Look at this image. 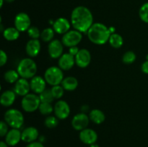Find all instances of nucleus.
I'll use <instances>...</instances> for the list:
<instances>
[{
	"instance_id": "obj_1",
	"label": "nucleus",
	"mask_w": 148,
	"mask_h": 147,
	"mask_svg": "<svg viewBox=\"0 0 148 147\" xmlns=\"http://www.w3.org/2000/svg\"><path fill=\"white\" fill-rule=\"evenodd\" d=\"M71 24L75 30L82 33H87L93 24L92 12L84 6L75 7L71 14Z\"/></svg>"
},
{
	"instance_id": "obj_2",
	"label": "nucleus",
	"mask_w": 148,
	"mask_h": 147,
	"mask_svg": "<svg viewBox=\"0 0 148 147\" xmlns=\"http://www.w3.org/2000/svg\"><path fill=\"white\" fill-rule=\"evenodd\" d=\"M88 39L92 43L96 45H103L108 42L111 33L109 27L101 22L93 23L90 28L88 30Z\"/></svg>"
},
{
	"instance_id": "obj_3",
	"label": "nucleus",
	"mask_w": 148,
	"mask_h": 147,
	"mask_svg": "<svg viewBox=\"0 0 148 147\" xmlns=\"http://www.w3.org/2000/svg\"><path fill=\"white\" fill-rule=\"evenodd\" d=\"M37 69L36 62L31 58H25L19 62L17 71L20 77L29 79L36 76Z\"/></svg>"
},
{
	"instance_id": "obj_4",
	"label": "nucleus",
	"mask_w": 148,
	"mask_h": 147,
	"mask_svg": "<svg viewBox=\"0 0 148 147\" xmlns=\"http://www.w3.org/2000/svg\"><path fill=\"white\" fill-rule=\"evenodd\" d=\"M4 120L12 128L20 129L24 124V116L20 110L9 109L4 115Z\"/></svg>"
},
{
	"instance_id": "obj_5",
	"label": "nucleus",
	"mask_w": 148,
	"mask_h": 147,
	"mask_svg": "<svg viewBox=\"0 0 148 147\" xmlns=\"http://www.w3.org/2000/svg\"><path fill=\"white\" fill-rule=\"evenodd\" d=\"M44 79L46 83L52 86L61 84L64 79L63 70L58 66H51L45 71Z\"/></svg>"
},
{
	"instance_id": "obj_6",
	"label": "nucleus",
	"mask_w": 148,
	"mask_h": 147,
	"mask_svg": "<svg viewBox=\"0 0 148 147\" xmlns=\"http://www.w3.org/2000/svg\"><path fill=\"white\" fill-rule=\"evenodd\" d=\"M40 102L39 96L35 93H29L22 99L21 107L25 112H33L38 110Z\"/></svg>"
},
{
	"instance_id": "obj_7",
	"label": "nucleus",
	"mask_w": 148,
	"mask_h": 147,
	"mask_svg": "<svg viewBox=\"0 0 148 147\" xmlns=\"http://www.w3.org/2000/svg\"><path fill=\"white\" fill-rule=\"evenodd\" d=\"M82 39V33L76 30H69L63 35L62 42L64 46L68 48L77 46Z\"/></svg>"
},
{
	"instance_id": "obj_8",
	"label": "nucleus",
	"mask_w": 148,
	"mask_h": 147,
	"mask_svg": "<svg viewBox=\"0 0 148 147\" xmlns=\"http://www.w3.org/2000/svg\"><path fill=\"white\" fill-rule=\"evenodd\" d=\"M14 24V27L20 32L27 31L30 27L31 20L28 14L25 12H20L15 16Z\"/></svg>"
},
{
	"instance_id": "obj_9",
	"label": "nucleus",
	"mask_w": 148,
	"mask_h": 147,
	"mask_svg": "<svg viewBox=\"0 0 148 147\" xmlns=\"http://www.w3.org/2000/svg\"><path fill=\"white\" fill-rule=\"evenodd\" d=\"M89 115L84 112H79L75 115L72 120V126L76 131H81L88 128L90 122Z\"/></svg>"
},
{
	"instance_id": "obj_10",
	"label": "nucleus",
	"mask_w": 148,
	"mask_h": 147,
	"mask_svg": "<svg viewBox=\"0 0 148 147\" xmlns=\"http://www.w3.org/2000/svg\"><path fill=\"white\" fill-rule=\"evenodd\" d=\"M55 116L59 120H64L69 117L70 114V107L64 100H59L53 107Z\"/></svg>"
},
{
	"instance_id": "obj_11",
	"label": "nucleus",
	"mask_w": 148,
	"mask_h": 147,
	"mask_svg": "<svg viewBox=\"0 0 148 147\" xmlns=\"http://www.w3.org/2000/svg\"><path fill=\"white\" fill-rule=\"evenodd\" d=\"M64 44L59 40H53L48 46V52L51 59H59L63 55Z\"/></svg>"
},
{
	"instance_id": "obj_12",
	"label": "nucleus",
	"mask_w": 148,
	"mask_h": 147,
	"mask_svg": "<svg viewBox=\"0 0 148 147\" xmlns=\"http://www.w3.org/2000/svg\"><path fill=\"white\" fill-rule=\"evenodd\" d=\"M91 62V54L88 49H79V51L75 56V63L79 68H86Z\"/></svg>"
},
{
	"instance_id": "obj_13",
	"label": "nucleus",
	"mask_w": 148,
	"mask_h": 147,
	"mask_svg": "<svg viewBox=\"0 0 148 147\" xmlns=\"http://www.w3.org/2000/svg\"><path fill=\"white\" fill-rule=\"evenodd\" d=\"M79 138L83 144L90 146L96 143L98 140V134L93 129L87 128L79 132Z\"/></svg>"
},
{
	"instance_id": "obj_14",
	"label": "nucleus",
	"mask_w": 148,
	"mask_h": 147,
	"mask_svg": "<svg viewBox=\"0 0 148 147\" xmlns=\"http://www.w3.org/2000/svg\"><path fill=\"white\" fill-rule=\"evenodd\" d=\"M30 89V82L27 81V79H24V78H20L18 79L16 83H14V92H15L16 95L19 96L24 97L29 94Z\"/></svg>"
},
{
	"instance_id": "obj_15",
	"label": "nucleus",
	"mask_w": 148,
	"mask_h": 147,
	"mask_svg": "<svg viewBox=\"0 0 148 147\" xmlns=\"http://www.w3.org/2000/svg\"><path fill=\"white\" fill-rule=\"evenodd\" d=\"M71 25L72 24L69 22L67 19L64 18V17H59L53 22V29L55 33L64 35L70 30Z\"/></svg>"
},
{
	"instance_id": "obj_16",
	"label": "nucleus",
	"mask_w": 148,
	"mask_h": 147,
	"mask_svg": "<svg viewBox=\"0 0 148 147\" xmlns=\"http://www.w3.org/2000/svg\"><path fill=\"white\" fill-rule=\"evenodd\" d=\"M46 84L44 78L40 76H35L30 79V89L36 95H40L46 89Z\"/></svg>"
},
{
	"instance_id": "obj_17",
	"label": "nucleus",
	"mask_w": 148,
	"mask_h": 147,
	"mask_svg": "<svg viewBox=\"0 0 148 147\" xmlns=\"http://www.w3.org/2000/svg\"><path fill=\"white\" fill-rule=\"evenodd\" d=\"M59 67L63 71H69L75 66V57L70 53H63L59 59Z\"/></svg>"
},
{
	"instance_id": "obj_18",
	"label": "nucleus",
	"mask_w": 148,
	"mask_h": 147,
	"mask_svg": "<svg viewBox=\"0 0 148 147\" xmlns=\"http://www.w3.org/2000/svg\"><path fill=\"white\" fill-rule=\"evenodd\" d=\"M22 141V132L20 129L12 128L5 135V142L9 146H14Z\"/></svg>"
},
{
	"instance_id": "obj_19",
	"label": "nucleus",
	"mask_w": 148,
	"mask_h": 147,
	"mask_svg": "<svg viewBox=\"0 0 148 147\" xmlns=\"http://www.w3.org/2000/svg\"><path fill=\"white\" fill-rule=\"evenodd\" d=\"M40 43L38 39H30L26 43V53L30 58L36 57L40 51Z\"/></svg>"
},
{
	"instance_id": "obj_20",
	"label": "nucleus",
	"mask_w": 148,
	"mask_h": 147,
	"mask_svg": "<svg viewBox=\"0 0 148 147\" xmlns=\"http://www.w3.org/2000/svg\"><path fill=\"white\" fill-rule=\"evenodd\" d=\"M38 138L39 132L35 127H27L22 131V141L27 144L36 141Z\"/></svg>"
},
{
	"instance_id": "obj_21",
	"label": "nucleus",
	"mask_w": 148,
	"mask_h": 147,
	"mask_svg": "<svg viewBox=\"0 0 148 147\" xmlns=\"http://www.w3.org/2000/svg\"><path fill=\"white\" fill-rule=\"evenodd\" d=\"M16 99V93L12 90H6L3 92L0 97V103L2 106L10 107L13 105Z\"/></svg>"
},
{
	"instance_id": "obj_22",
	"label": "nucleus",
	"mask_w": 148,
	"mask_h": 147,
	"mask_svg": "<svg viewBox=\"0 0 148 147\" xmlns=\"http://www.w3.org/2000/svg\"><path fill=\"white\" fill-rule=\"evenodd\" d=\"M61 85L63 86L64 90L72 92L77 88L78 81L74 76H67V77L64 78Z\"/></svg>"
},
{
	"instance_id": "obj_23",
	"label": "nucleus",
	"mask_w": 148,
	"mask_h": 147,
	"mask_svg": "<svg viewBox=\"0 0 148 147\" xmlns=\"http://www.w3.org/2000/svg\"><path fill=\"white\" fill-rule=\"evenodd\" d=\"M90 120L95 124L103 123L106 120V115L102 110L99 109H93L89 113Z\"/></svg>"
},
{
	"instance_id": "obj_24",
	"label": "nucleus",
	"mask_w": 148,
	"mask_h": 147,
	"mask_svg": "<svg viewBox=\"0 0 148 147\" xmlns=\"http://www.w3.org/2000/svg\"><path fill=\"white\" fill-rule=\"evenodd\" d=\"M20 32L15 27H10L5 28L3 32V36L8 41H14L20 37Z\"/></svg>"
},
{
	"instance_id": "obj_25",
	"label": "nucleus",
	"mask_w": 148,
	"mask_h": 147,
	"mask_svg": "<svg viewBox=\"0 0 148 147\" xmlns=\"http://www.w3.org/2000/svg\"><path fill=\"white\" fill-rule=\"evenodd\" d=\"M108 43L111 47L114 48H119L124 44V39L121 35L118 33H113L111 35L108 40Z\"/></svg>"
},
{
	"instance_id": "obj_26",
	"label": "nucleus",
	"mask_w": 148,
	"mask_h": 147,
	"mask_svg": "<svg viewBox=\"0 0 148 147\" xmlns=\"http://www.w3.org/2000/svg\"><path fill=\"white\" fill-rule=\"evenodd\" d=\"M19 75L18 72L16 70H8L6 71L4 74V79L7 83L9 84H13L16 83L19 79Z\"/></svg>"
},
{
	"instance_id": "obj_27",
	"label": "nucleus",
	"mask_w": 148,
	"mask_h": 147,
	"mask_svg": "<svg viewBox=\"0 0 148 147\" xmlns=\"http://www.w3.org/2000/svg\"><path fill=\"white\" fill-rule=\"evenodd\" d=\"M54 33L55 31L53 30V28L51 27H48V28L44 29L43 31L41 32L40 34V38L44 42H49L53 40V37H54Z\"/></svg>"
},
{
	"instance_id": "obj_28",
	"label": "nucleus",
	"mask_w": 148,
	"mask_h": 147,
	"mask_svg": "<svg viewBox=\"0 0 148 147\" xmlns=\"http://www.w3.org/2000/svg\"><path fill=\"white\" fill-rule=\"evenodd\" d=\"M39 97H40V102H49V103H51L53 100H54V97L53 96L51 90L49 89H46L43 92L39 95Z\"/></svg>"
},
{
	"instance_id": "obj_29",
	"label": "nucleus",
	"mask_w": 148,
	"mask_h": 147,
	"mask_svg": "<svg viewBox=\"0 0 148 147\" xmlns=\"http://www.w3.org/2000/svg\"><path fill=\"white\" fill-rule=\"evenodd\" d=\"M38 110L40 113L43 115H50L53 112V107L52 106L51 103L49 102H40Z\"/></svg>"
},
{
	"instance_id": "obj_30",
	"label": "nucleus",
	"mask_w": 148,
	"mask_h": 147,
	"mask_svg": "<svg viewBox=\"0 0 148 147\" xmlns=\"http://www.w3.org/2000/svg\"><path fill=\"white\" fill-rule=\"evenodd\" d=\"M136 54L132 50L127 51L122 56V61L125 64H132L136 61Z\"/></svg>"
},
{
	"instance_id": "obj_31",
	"label": "nucleus",
	"mask_w": 148,
	"mask_h": 147,
	"mask_svg": "<svg viewBox=\"0 0 148 147\" xmlns=\"http://www.w3.org/2000/svg\"><path fill=\"white\" fill-rule=\"evenodd\" d=\"M59 124V119L56 116L48 115L44 120V125L49 128H54Z\"/></svg>"
},
{
	"instance_id": "obj_32",
	"label": "nucleus",
	"mask_w": 148,
	"mask_h": 147,
	"mask_svg": "<svg viewBox=\"0 0 148 147\" xmlns=\"http://www.w3.org/2000/svg\"><path fill=\"white\" fill-rule=\"evenodd\" d=\"M51 90L54 99H59L63 97L64 94V89L62 85H56V86H53L51 89Z\"/></svg>"
},
{
	"instance_id": "obj_33",
	"label": "nucleus",
	"mask_w": 148,
	"mask_h": 147,
	"mask_svg": "<svg viewBox=\"0 0 148 147\" xmlns=\"http://www.w3.org/2000/svg\"><path fill=\"white\" fill-rule=\"evenodd\" d=\"M139 16L143 22L148 23V2L142 5L139 10Z\"/></svg>"
},
{
	"instance_id": "obj_34",
	"label": "nucleus",
	"mask_w": 148,
	"mask_h": 147,
	"mask_svg": "<svg viewBox=\"0 0 148 147\" xmlns=\"http://www.w3.org/2000/svg\"><path fill=\"white\" fill-rule=\"evenodd\" d=\"M27 35L31 39H38L40 37L41 33L40 32L39 29L37 27H30L27 30Z\"/></svg>"
},
{
	"instance_id": "obj_35",
	"label": "nucleus",
	"mask_w": 148,
	"mask_h": 147,
	"mask_svg": "<svg viewBox=\"0 0 148 147\" xmlns=\"http://www.w3.org/2000/svg\"><path fill=\"white\" fill-rule=\"evenodd\" d=\"M8 126L7 122L5 121L2 120L0 122V136L1 137H4L7 133H8Z\"/></svg>"
},
{
	"instance_id": "obj_36",
	"label": "nucleus",
	"mask_w": 148,
	"mask_h": 147,
	"mask_svg": "<svg viewBox=\"0 0 148 147\" xmlns=\"http://www.w3.org/2000/svg\"><path fill=\"white\" fill-rule=\"evenodd\" d=\"M7 54L3 50L0 51V66H4L7 62Z\"/></svg>"
},
{
	"instance_id": "obj_37",
	"label": "nucleus",
	"mask_w": 148,
	"mask_h": 147,
	"mask_svg": "<svg viewBox=\"0 0 148 147\" xmlns=\"http://www.w3.org/2000/svg\"><path fill=\"white\" fill-rule=\"evenodd\" d=\"M79 51V49L77 46H72V47L69 48V52H68V53H70L71 55H72V56H74L75 57Z\"/></svg>"
},
{
	"instance_id": "obj_38",
	"label": "nucleus",
	"mask_w": 148,
	"mask_h": 147,
	"mask_svg": "<svg viewBox=\"0 0 148 147\" xmlns=\"http://www.w3.org/2000/svg\"><path fill=\"white\" fill-rule=\"evenodd\" d=\"M26 147H44L43 143L40 142V141H33V142L29 143Z\"/></svg>"
},
{
	"instance_id": "obj_39",
	"label": "nucleus",
	"mask_w": 148,
	"mask_h": 147,
	"mask_svg": "<svg viewBox=\"0 0 148 147\" xmlns=\"http://www.w3.org/2000/svg\"><path fill=\"white\" fill-rule=\"evenodd\" d=\"M141 69L143 73L148 74V61H146L142 64Z\"/></svg>"
},
{
	"instance_id": "obj_40",
	"label": "nucleus",
	"mask_w": 148,
	"mask_h": 147,
	"mask_svg": "<svg viewBox=\"0 0 148 147\" xmlns=\"http://www.w3.org/2000/svg\"><path fill=\"white\" fill-rule=\"evenodd\" d=\"M81 110H82V112H84V113H86L88 110H89V106L88 105H82L81 107Z\"/></svg>"
},
{
	"instance_id": "obj_41",
	"label": "nucleus",
	"mask_w": 148,
	"mask_h": 147,
	"mask_svg": "<svg viewBox=\"0 0 148 147\" xmlns=\"http://www.w3.org/2000/svg\"><path fill=\"white\" fill-rule=\"evenodd\" d=\"M8 144L5 141H1L0 142V147H8Z\"/></svg>"
},
{
	"instance_id": "obj_42",
	"label": "nucleus",
	"mask_w": 148,
	"mask_h": 147,
	"mask_svg": "<svg viewBox=\"0 0 148 147\" xmlns=\"http://www.w3.org/2000/svg\"><path fill=\"white\" fill-rule=\"evenodd\" d=\"M109 30H110V32H111V34L116 33V29L114 28V27H109Z\"/></svg>"
},
{
	"instance_id": "obj_43",
	"label": "nucleus",
	"mask_w": 148,
	"mask_h": 147,
	"mask_svg": "<svg viewBox=\"0 0 148 147\" xmlns=\"http://www.w3.org/2000/svg\"><path fill=\"white\" fill-rule=\"evenodd\" d=\"M90 147H100V146L98 145V144H92V145L90 146Z\"/></svg>"
},
{
	"instance_id": "obj_44",
	"label": "nucleus",
	"mask_w": 148,
	"mask_h": 147,
	"mask_svg": "<svg viewBox=\"0 0 148 147\" xmlns=\"http://www.w3.org/2000/svg\"><path fill=\"white\" fill-rule=\"evenodd\" d=\"M4 0H0V7H2V6H3V4H4Z\"/></svg>"
},
{
	"instance_id": "obj_45",
	"label": "nucleus",
	"mask_w": 148,
	"mask_h": 147,
	"mask_svg": "<svg viewBox=\"0 0 148 147\" xmlns=\"http://www.w3.org/2000/svg\"><path fill=\"white\" fill-rule=\"evenodd\" d=\"M4 1H7V2H8V3H11V2H13L14 0H4Z\"/></svg>"
},
{
	"instance_id": "obj_46",
	"label": "nucleus",
	"mask_w": 148,
	"mask_h": 147,
	"mask_svg": "<svg viewBox=\"0 0 148 147\" xmlns=\"http://www.w3.org/2000/svg\"><path fill=\"white\" fill-rule=\"evenodd\" d=\"M146 61H148V54L147 55V56H146Z\"/></svg>"
}]
</instances>
